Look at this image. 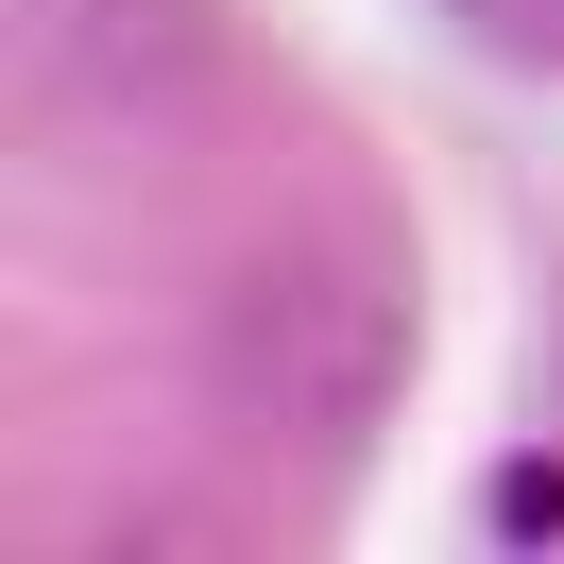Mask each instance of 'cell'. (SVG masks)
Returning a JSON list of instances; mask_svg holds the SVG:
<instances>
[{"mask_svg":"<svg viewBox=\"0 0 564 564\" xmlns=\"http://www.w3.org/2000/svg\"><path fill=\"white\" fill-rule=\"evenodd\" d=\"M393 343H411L393 274H377L359 240H308V257H274V274L240 291V411L308 427V445H343V427L377 411Z\"/></svg>","mask_w":564,"mask_h":564,"instance_id":"6da1fadb","label":"cell"},{"mask_svg":"<svg viewBox=\"0 0 564 564\" xmlns=\"http://www.w3.org/2000/svg\"><path fill=\"white\" fill-rule=\"evenodd\" d=\"M479 530H496V547H564V445L547 462H530V445L496 462V479H479Z\"/></svg>","mask_w":564,"mask_h":564,"instance_id":"7a4b0ae2","label":"cell"},{"mask_svg":"<svg viewBox=\"0 0 564 564\" xmlns=\"http://www.w3.org/2000/svg\"><path fill=\"white\" fill-rule=\"evenodd\" d=\"M445 18L496 52V69H564V0H445Z\"/></svg>","mask_w":564,"mask_h":564,"instance_id":"3957f363","label":"cell"}]
</instances>
